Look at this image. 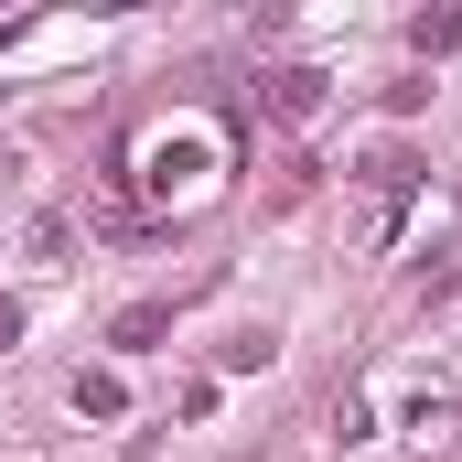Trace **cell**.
<instances>
[{
  "instance_id": "1",
  "label": "cell",
  "mask_w": 462,
  "mask_h": 462,
  "mask_svg": "<svg viewBox=\"0 0 462 462\" xmlns=\"http://www.w3.org/2000/svg\"><path fill=\"white\" fill-rule=\"evenodd\" d=\"M205 151H216L205 129H162V140L140 151V172H151V194H172V183H205Z\"/></svg>"
},
{
  "instance_id": "2",
  "label": "cell",
  "mask_w": 462,
  "mask_h": 462,
  "mask_svg": "<svg viewBox=\"0 0 462 462\" xmlns=\"http://www.w3.org/2000/svg\"><path fill=\"white\" fill-rule=\"evenodd\" d=\"M452 420H462V387H409V409H398L409 441H452Z\"/></svg>"
},
{
  "instance_id": "3",
  "label": "cell",
  "mask_w": 462,
  "mask_h": 462,
  "mask_svg": "<svg viewBox=\"0 0 462 462\" xmlns=\"http://www.w3.org/2000/svg\"><path fill=\"white\" fill-rule=\"evenodd\" d=\"M312 108H323V76H312V65H280V76H269V118H291V129H301Z\"/></svg>"
},
{
  "instance_id": "4",
  "label": "cell",
  "mask_w": 462,
  "mask_h": 462,
  "mask_svg": "<svg viewBox=\"0 0 462 462\" xmlns=\"http://www.w3.org/2000/svg\"><path fill=\"white\" fill-rule=\"evenodd\" d=\"M162 345V301H140V312H118V355H151Z\"/></svg>"
},
{
  "instance_id": "5",
  "label": "cell",
  "mask_w": 462,
  "mask_h": 462,
  "mask_svg": "<svg viewBox=\"0 0 462 462\" xmlns=\"http://www.w3.org/2000/svg\"><path fill=\"white\" fill-rule=\"evenodd\" d=\"M409 43H420V54H452V43H462V11H420V32H409Z\"/></svg>"
},
{
  "instance_id": "6",
  "label": "cell",
  "mask_w": 462,
  "mask_h": 462,
  "mask_svg": "<svg viewBox=\"0 0 462 462\" xmlns=\"http://www.w3.org/2000/svg\"><path fill=\"white\" fill-rule=\"evenodd\" d=\"M11 345H22V301H0V355H11Z\"/></svg>"
}]
</instances>
